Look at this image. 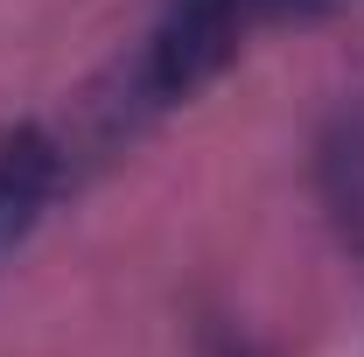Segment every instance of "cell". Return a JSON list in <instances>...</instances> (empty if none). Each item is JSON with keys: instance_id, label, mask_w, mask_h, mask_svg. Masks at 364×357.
Instances as JSON below:
<instances>
[{"instance_id": "cell-1", "label": "cell", "mask_w": 364, "mask_h": 357, "mask_svg": "<svg viewBox=\"0 0 364 357\" xmlns=\"http://www.w3.org/2000/svg\"><path fill=\"white\" fill-rule=\"evenodd\" d=\"M245 7L252 0H161L154 28L134 56V112H161V105H182L210 78H225V63L238 56V36H245Z\"/></svg>"}, {"instance_id": "cell-2", "label": "cell", "mask_w": 364, "mask_h": 357, "mask_svg": "<svg viewBox=\"0 0 364 357\" xmlns=\"http://www.w3.org/2000/svg\"><path fill=\"white\" fill-rule=\"evenodd\" d=\"M70 176V154L49 127H14L0 134V252H14L43 211L56 203V189Z\"/></svg>"}, {"instance_id": "cell-3", "label": "cell", "mask_w": 364, "mask_h": 357, "mask_svg": "<svg viewBox=\"0 0 364 357\" xmlns=\"http://www.w3.org/2000/svg\"><path fill=\"white\" fill-rule=\"evenodd\" d=\"M316 182H322V203L343 231V245L364 260V112H343L316 147Z\"/></svg>"}, {"instance_id": "cell-5", "label": "cell", "mask_w": 364, "mask_h": 357, "mask_svg": "<svg viewBox=\"0 0 364 357\" xmlns=\"http://www.w3.org/2000/svg\"><path fill=\"white\" fill-rule=\"evenodd\" d=\"M231 357H245V351H231Z\"/></svg>"}, {"instance_id": "cell-4", "label": "cell", "mask_w": 364, "mask_h": 357, "mask_svg": "<svg viewBox=\"0 0 364 357\" xmlns=\"http://www.w3.org/2000/svg\"><path fill=\"white\" fill-rule=\"evenodd\" d=\"M267 7H294V14H316V7H336V0H267Z\"/></svg>"}]
</instances>
